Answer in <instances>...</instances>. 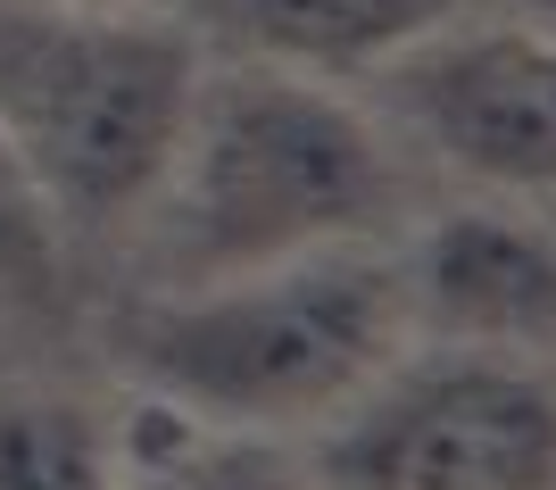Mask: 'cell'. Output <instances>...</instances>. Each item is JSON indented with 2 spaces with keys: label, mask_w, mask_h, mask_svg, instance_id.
I'll use <instances>...</instances> for the list:
<instances>
[{
  "label": "cell",
  "mask_w": 556,
  "mask_h": 490,
  "mask_svg": "<svg viewBox=\"0 0 556 490\" xmlns=\"http://www.w3.org/2000/svg\"><path fill=\"white\" fill-rule=\"evenodd\" d=\"M200 42L159 9H0V134L50 216L109 225L159 200L200 109Z\"/></svg>",
  "instance_id": "obj_3"
},
{
  "label": "cell",
  "mask_w": 556,
  "mask_h": 490,
  "mask_svg": "<svg viewBox=\"0 0 556 490\" xmlns=\"http://www.w3.org/2000/svg\"><path fill=\"white\" fill-rule=\"evenodd\" d=\"M116 449V490H325L307 457L275 432H241V424H200L175 399H134V416L109 432Z\"/></svg>",
  "instance_id": "obj_7"
},
{
  "label": "cell",
  "mask_w": 556,
  "mask_h": 490,
  "mask_svg": "<svg viewBox=\"0 0 556 490\" xmlns=\"http://www.w3.org/2000/svg\"><path fill=\"white\" fill-rule=\"evenodd\" d=\"M325 490H556V382L498 350L391 366L316 449Z\"/></svg>",
  "instance_id": "obj_4"
},
{
  "label": "cell",
  "mask_w": 556,
  "mask_h": 490,
  "mask_svg": "<svg viewBox=\"0 0 556 490\" xmlns=\"http://www.w3.org/2000/svg\"><path fill=\"white\" fill-rule=\"evenodd\" d=\"M457 0H241V25L266 59L300 75H374L441 34Z\"/></svg>",
  "instance_id": "obj_8"
},
{
  "label": "cell",
  "mask_w": 556,
  "mask_h": 490,
  "mask_svg": "<svg viewBox=\"0 0 556 490\" xmlns=\"http://www.w3.org/2000/svg\"><path fill=\"white\" fill-rule=\"evenodd\" d=\"M432 332L498 357H556V234L507 209H448L407 266Z\"/></svg>",
  "instance_id": "obj_6"
},
{
  "label": "cell",
  "mask_w": 556,
  "mask_h": 490,
  "mask_svg": "<svg viewBox=\"0 0 556 490\" xmlns=\"http://www.w3.org/2000/svg\"><path fill=\"white\" fill-rule=\"evenodd\" d=\"M407 266L374 257L366 241H332L282 266L141 300L116 325V357L150 399H175L200 424L282 432L374 391L407 350Z\"/></svg>",
  "instance_id": "obj_1"
},
{
  "label": "cell",
  "mask_w": 556,
  "mask_h": 490,
  "mask_svg": "<svg viewBox=\"0 0 556 490\" xmlns=\"http://www.w3.org/2000/svg\"><path fill=\"white\" fill-rule=\"evenodd\" d=\"M407 117L448 166L498 191H556V34L548 25H441L391 59Z\"/></svg>",
  "instance_id": "obj_5"
},
{
  "label": "cell",
  "mask_w": 556,
  "mask_h": 490,
  "mask_svg": "<svg viewBox=\"0 0 556 490\" xmlns=\"http://www.w3.org/2000/svg\"><path fill=\"white\" fill-rule=\"evenodd\" d=\"M175 191V266L191 282H225L250 266L366 241L391 216V150L325 75L241 67L208 75L191 134L166 166Z\"/></svg>",
  "instance_id": "obj_2"
},
{
  "label": "cell",
  "mask_w": 556,
  "mask_h": 490,
  "mask_svg": "<svg viewBox=\"0 0 556 490\" xmlns=\"http://www.w3.org/2000/svg\"><path fill=\"white\" fill-rule=\"evenodd\" d=\"M59 9H150V0H59Z\"/></svg>",
  "instance_id": "obj_12"
},
{
  "label": "cell",
  "mask_w": 556,
  "mask_h": 490,
  "mask_svg": "<svg viewBox=\"0 0 556 490\" xmlns=\"http://www.w3.org/2000/svg\"><path fill=\"white\" fill-rule=\"evenodd\" d=\"M515 9H523L532 25H548V34H556V0H515Z\"/></svg>",
  "instance_id": "obj_11"
},
{
  "label": "cell",
  "mask_w": 556,
  "mask_h": 490,
  "mask_svg": "<svg viewBox=\"0 0 556 490\" xmlns=\"http://www.w3.org/2000/svg\"><path fill=\"white\" fill-rule=\"evenodd\" d=\"M0 490H116L109 424L59 391H0Z\"/></svg>",
  "instance_id": "obj_9"
},
{
  "label": "cell",
  "mask_w": 556,
  "mask_h": 490,
  "mask_svg": "<svg viewBox=\"0 0 556 490\" xmlns=\"http://www.w3.org/2000/svg\"><path fill=\"white\" fill-rule=\"evenodd\" d=\"M50 200L42 184L25 175L17 141L0 134V282H42L50 275Z\"/></svg>",
  "instance_id": "obj_10"
}]
</instances>
